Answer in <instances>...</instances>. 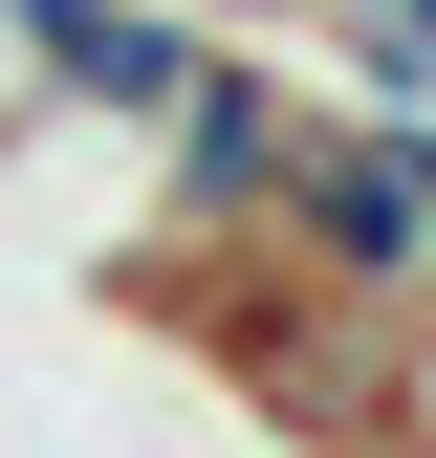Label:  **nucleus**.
<instances>
[{"instance_id": "obj_3", "label": "nucleus", "mask_w": 436, "mask_h": 458, "mask_svg": "<svg viewBox=\"0 0 436 458\" xmlns=\"http://www.w3.org/2000/svg\"><path fill=\"white\" fill-rule=\"evenodd\" d=\"M349 66H371V109H436V0H349Z\"/></svg>"}, {"instance_id": "obj_4", "label": "nucleus", "mask_w": 436, "mask_h": 458, "mask_svg": "<svg viewBox=\"0 0 436 458\" xmlns=\"http://www.w3.org/2000/svg\"><path fill=\"white\" fill-rule=\"evenodd\" d=\"M371 437H393V458H436V327L393 350V393H371Z\"/></svg>"}, {"instance_id": "obj_6", "label": "nucleus", "mask_w": 436, "mask_h": 458, "mask_svg": "<svg viewBox=\"0 0 436 458\" xmlns=\"http://www.w3.org/2000/svg\"><path fill=\"white\" fill-rule=\"evenodd\" d=\"M22 22H44V0H0V44H22Z\"/></svg>"}, {"instance_id": "obj_5", "label": "nucleus", "mask_w": 436, "mask_h": 458, "mask_svg": "<svg viewBox=\"0 0 436 458\" xmlns=\"http://www.w3.org/2000/svg\"><path fill=\"white\" fill-rule=\"evenodd\" d=\"M0 131H22V44H0Z\"/></svg>"}, {"instance_id": "obj_1", "label": "nucleus", "mask_w": 436, "mask_h": 458, "mask_svg": "<svg viewBox=\"0 0 436 458\" xmlns=\"http://www.w3.org/2000/svg\"><path fill=\"white\" fill-rule=\"evenodd\" d=\"M262 241H284V306L327 327H436V109H306Z\"/></svg>"}, {"instance_id": "obj_2", "label": "nucleus", "mask_w": 436, "mask_h": 458, "mask_svg": "<svg viewBox=\"0 0 436 458\" xmlns=\"http://www.w3.org/2000/svg\"><path fill=\"white\" fill-rule=\"evenodd\" d=\"M284 153H306V109L262 44H197V88L131 131V175H153V241H240V218H284Z\"/></svg>"}]
</instances>
